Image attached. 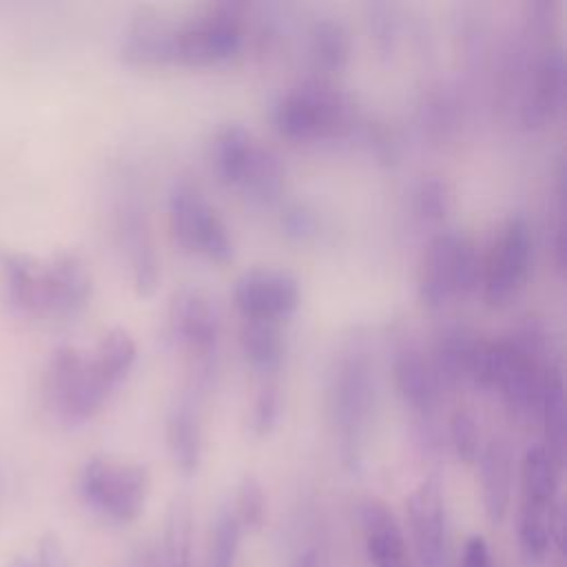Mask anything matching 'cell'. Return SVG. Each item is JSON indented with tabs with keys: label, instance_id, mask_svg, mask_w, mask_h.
I'll use <instances>...</instances> for the list:
<instances>
[{
	"label": "cell",
	"instance_id": "836d02e7",
	"mask_svg": "<svg viewBox=\"0 0 567 567\" xmlns=\"http://www.w3.org/2000/svg\"><path fill=\"white\" fill-rule=\"evenodd\" d=\"M235 516L239 518L241 527H259L266 516V494L255 474H246L237 485L235 496Z\"/></svg>",
	"mask_w": 567,
	"mask_h": 567
},
{
	"label": "cell",
	"instance_id": "d4e9b609",
	"mask_svg": "<svg viewBox=\"0 0 567 567\" xmlns=\"http://www.w3.org/2000/svg\"><path fill=\"white\" fill-rule=\"evenodd\" d=\"M257 142L241 124H226L213 142V164L221 184L239 186Z\"/></svg>",
	"mask_w": 567,
	"mask_h": 567
},
{
	"label": "cell",
	"instance_id": "277c9868",
	"mask_svg": "<svg viewBox=\"0 0 567 567\" xmlns=\"http://www.w3.org/2000/svg\"><path fill=\"white\" fill-rule=\"evenodd\" d=\"M47 390L51 408L64 423L71 425L93 419L113 392V388L95 370L91 354L73 346H60L53 350Z\"/></svg>",
	"mask_w": 567,
	"mask_h": 567
},
{
	"label": "cell",
	"instance_id": "9a60e30c",
	"mask_svg": "<svg viewBox=\"0 0 567 567\" xmlns=\"http://www.w3.org/2000/svg\"><path fill=\"white\" fill-rule=\"evenodd\" d=\"M175 24L153 9H140L126 24L120 58L131 66L173 64Z\"/></svg>",
	"mask_w": 567,
	"mask_h": 567
},
{
	"label": "cell",
	"instance_id": "5b68a950",
	"mask_svg": "<svg viewBox=\"0 0 567 567\" xmlns=\"http://www.w3.org/2000/svg\"><path fill=\"white\" fill-rule=\"evenodd\" d=\"M481 266L474 244L458 233H439L430 239L421 272L419 295L427 308H441L452 297H465L478 286Z\"/></svg>",
	"mask_w": 567,
	"mask_h": 567
},
{
	"label": "cell",
	"instance_id": "1f68e13d",
	"mask_svg": "<svg viewBox=\"0 0 567 567\" xmlns=\"http://www.w3.org/2000/svg\"><path fill=\"white\" fill-rule=\"evenodd\" d=\"M281 414V394L275 379H264L255 392L250 410V430L255 436H268Z\"/></svg>",
	"mask_w": 567,
	"mask_h": 567
},
{
	"label": "cell",
	"instance_id": "52a82bcc",
	"mask_svg": "<svg viewBox=\"0 0 567 567\" xmlns=\"http://www.w3.org/2000/svg\"><path fill=\"white\" fill-rule=\"evenodd\" d=\"M168 226L173 239L188 252L219 264L233 257V241L224 219L190 182H175L171 188Z\"/></svg>",
	"mask_w": 567,
	"mask_h": 567
},
{
	"label": "cell",
	"instance_id": "ba28073f",
	"mask_svg": "<svg viewBox=\"0 0 567 567\" xmlns=\"http://www.w3.org/2000/svg\"><path fill=\"white\" fill-rule=\"evenodd\" d=\"M536 348L520 341H489L485 390H498L507 410L523 419L538 412L543 377Z\"/></svg>",
	"mask_w": 567,
	"mask_h": 567
},
{
	"label": "cell",
	"instance_id": "44dd1931",
	"mask_svg": "<svg viewBox=\"0 0 567 567\" xmlns=\"http://www.w3.org/2000/svg\"><path fill=\"white\" fill-rule=\"evenodd\" d=\"M239 346L248 365L261 377L272 379L286 354V339L277 321L244 319L239 328Z\"/></svg>",
	"mask_w": 567,
	"mask_h": 567
},
{
	"label": "cell",
	"instance_id": "f546056e",
	"mask_svg": "<svg viewBox=\"0 0 567 567\" xmlns=\"http://www.w3.org/2000/svg\"><path fill=\"white\" fill-rule=\"evenodd\" d=\"M193 507L186 496H175L164 525V567H190Z\"/></svg>",
	"mask_w": 567,
	"mask_h": 567
},
{
	"label": "cell",
	"instance_id": "8992f818",
	"mask_svg": "<svg viewBox=\"0 0 567 567\" xmlns=\"http://www.w3.org/2000/svg\"><path fill=\"white\" fill-rule=\"evenodd\" d=\"M241 44V4L219 2L193 20L175 24L173 64L213 66L237 55Z\"/></svg>",
	"mask_w": 567,
	"mask_h": 567
},
{
	"label": "cell",
	"instance_id": "d6986e66",
	"mask_svg": "<svg viewBox=\"0 0 567 567\" xmlns=\"http://www.w3.org/2000/svg\"><path fill=\"white\" fill-rule=\"evenodd\" d=\"M0 284L4 301L16 312L40 315L42 261L13 248H0Z\"/></svg>",
	"mask_w": 567,
	"mask_h": 567
},
{
	"label": "cell",
	"instance_id": "7c38bea8",
	"mask_svg": "<svg viewBox=\"0 0 567 567\" xmlns=\"http://www.w3.org/2000/svg\"><path fill=\"white\" fill-rule=\"evenodd\" d=\"M405 514L421 567H441L447 547V509L436 476L423 478L405 498Z\"/></svg>",
	"mask_w": 567,
	"mask_h": 567
},
{
	"label": "cell",
	"instance_id": "8fae6325",
	"mask_svg": "<svg viewBox=\"0 0 567 567\" xmlns=\"http://www.w3.org/2000/svg\"><path fill=\"white\" fill-rule=\"evenodd\" d=\"M233 301L244 319L281 321L299 306V281L279 268H250L233 286Z\"/></svg>",
	"mask_w": 567,
	"mask_h": 567
},
{
	"label": "cell",
	"instance_id": "4fadbf2b",
	"mask_svg": "<svg viewBox=\"0 0 567 567\" xmlns=\"http://www.w3.org/2000/svg\"><path fill=\"white\" fill-rule=\"evenodd\" d=\"M168 328L173 339L193 357L213 354L221 330L215 299L197 286H182L168 301Z\"/></svg>",
	"mask_w": 567,
	"mask_h": 567
},
{
	"label": "cell",
	"instance_id": "4316f807",
	"mask_svg": "<svg viewBox=\"0 0 567 567\" xmlns=\"http://www.w3.org/2000/svg\"><path fill=\"white\" fill-rule=\"evenodd\" d=\"M137 357V346L124 328H111L102 334L97 348L91 352L100 377L115 390L131 372Z\"/></svg>",
	"mask_w": 567,
	"mask_h": 567
},
{
	"label": "cell",
	"instance_id": "7a4b0ae2",
	"mask_svg": "<svg viewBox=\"0 0 567 567\" xmlns=\"http://www.w3.org/2000/svg\"><path fill=\"white\" fill-rule=\"evenodd\" d=\"M352 126V100L326 80H308L295 86L275 109L277 133L292 142L343 137Z\"/></svg>",
	"mask_w": 567,
	"mask_h": 567
},
{
	"label": "cell",
	"instance_id": "ab89813d",
	"mask_svg": "<svg viewBox=\"0 0 567 567\" xmlns=\"http://www.w3.org/2000/svg\"><path fill=\"white\" fill-rule=\"evenodd\" d=\"M13 567H31L27 560H22V558H18L16 563H13Z\"/></svg>",
	"mask_w": 567,
	"mask_h": 567
},
{
	"label": "cell",
	"instance_id": "74e56055",
	"mask_svg": "<svg viewBox=\"0 0 567 567\" xmlns=\"http://www.w3.org/2000/svg\"><path fill=\"white\" fill-rule=\"evenodd\" d=\"M458 567H494L492 565V554H489V545L481 534H472L465 545H463V554H461V565Z\"/></svg>",
	"mask_w": 567,
	"mask_h": 567
},
{
	"label": "cell",
	"instance_id": "2e32d148",
	"mask_svg": "<svg viewBox=\"0 0 567 567\" xmlns=\"http://www.w3.org/2000/svg\"><path fill=\"white\" fill-rule=\"evenodd\" d=\"M565 104V55L560 47L547 49L536 66L529 91L523 100L520 117L525 126H543L551 122Z\"/></svg>",
	"mask_w": 567,
	"mask_h": 567
},
{
	"label": "cell",
	"instance_id": "9c48e42d",
	"mask_svg": "<svg viewBox=\"0 0 567 567\" xmlns=\"http://www.w3.org/2000/svg\"><path fill=\"white\" fill-rule=\"evenodd\" d=\"M560 465L543 443L532 445L520 463V516L518 538L527 545H538L549 536V520L556 507Z\"/></svg>",
	"mask_w": 567,
	"mask_h": 567
},
{
	"label": "cell",
	"instance_id": "5bb4252c",
	"mask_svg": "<svg viewBox=\"0 0 567 567\" xmlns=\"http://www.w3.org/2000/svg\"><path fill=\"white\" fill-rule=\"evenodd\" d=\"M91 290L93 279L82 257L69 250L55 252L42 264L40 315L71 317L89 303Z\"/></svg>",
	"mask_w": 567,
	"mask_h": 567
},
{
	"label": "cell",
	"instance_id": "d590c367",
	"mask_svg": "<svg viewBox=\"0 0 567 567\" xmlns=\"http://www.w3.org/2000/svg\"><path fill=\"white\" fill-rule=\"evenodd\" d=\"M281 228L292 239H308L317 233V219L306 206L292 204L281 215Z\"/></svg>",
	"mask_w": 567,
	"mask_h": 567
},
{
	"label": "cell",
	"instance_id": "e0dca14e",
	"mask_svg": "<svg viewBox=\"0 0 567 567\" xmlns=\"http://www.w3.org/2000/svg\"><path fill=\"white\" fill-rule=\"evenodd\" d=\"M365 554L372 567H408V545L394 512L377 498H368L359 507Z\"/></svg>",
	"mask_w": 567,
	"mask_h": 567
},
{
	"label": "cell",
	"instance_id": "603a6c76",
	"mask_svg": "<svg viewBox=\"0 0 567 567\" xmlns=\"http://www.w3.org/2000/svg\"><path fill=\"white\" fill-rule=\"evenodd\" d=\"M166 443L175 467L182 474H195L202 461V425L193 403H179L166 421Z\"/></svg>",
	"mask_w": 567,
	"mask_h": 567
},
{
	"label": "cell",
	"instance_id": "ac0fdd59",
	"mask_svg": "<svg viewBox=\"0 0 567 567\" xmlns=\"http://www.w3.org/2000/svg\"><path fill=\"white\" fill-rule=\"evenodd\" d=\"M476 461L485 514L489 523L501 525L512 498V447L505 439H492Z\"/></svg>",
	"mask_w": 567,
	"mask_h": 567
},
{
	"label": "cell",
	"instance_id": "d6a6232c",
	"mask_svg": "<svg viewBox=\"0 0 567 567\" xmlns=\"http://www.w3.org/2000/svg\"><path fill=\"white\" fill-rule=\"evenodd\" d=\"M450 441H452V447H454L456 456L463 463H474L478 458V454L483 450L481 427H478L476 416L470 410L458 408L456 412H452V416H450Z\"/></svg>",
	"mask_w": 567,
	"mask_h": 567
},
{
	"label": "cell",
	"instance_id": "30bf717a",
	"mask_svg": "<svg viewBox=\"0 0 567 567\" xmlns=\"http://www.w3.org/2000/svg\"><path fill=\"white\" fill-rule=\"evenodd\" d=\"M532 268V230L525 217H509L485 264L483 292L489 306H505L520 292Z\"/></svg>",
	"mask_w": 567,
	"mask_h": 567
},
{
	"label": "cell",
	"instance_id": "83f0119b",
	"mask_svg": "<svg viewBox=\"0 0 567 567\" xmlns=\"http://www.w3.org/2000/svg\"><path fill=\"white\" fill-rule=\"evenodd\" d=\"M476 334H472L465 328L452 326L441 332L436 341V354H434V372L439 377V383H461L467 379L470 357L472 348L476 343Z\"/></svg>",
	"mask_w": 567,
	"mask_h": 567
},
{
	"label": "cell",
	"instance_id": "cb8c5ba5",
	"mask_svg": "<svg viewBox=\"0 0 567 567\" xmlns=\"http://www.w3.org/2000/svg\"><path fill=\"white\" fill-rule=\"evenodd\" d=\"M545 432V447L558 465L565 461V441H567V421H565V385L563 374L556 365H549L543 377L538 412Z\"/></svg>",
	"mask_w": 567,
	"mask_h": 567
},
{
	"label": "cell",
	"instance_id": "3957f363",
	"mask_svg": "<svg viewBox=\"0 0 567 567\" xmlns=\"http://www.w3.org/2000/svg\"><path fill=\"white\" fill-rule=\"evenodd\" d=\"M151 478L144 465L93 456L80 472L84 503L113 523H133L146 507Z\"/></svg>",
	"mask_w": 567,
	"mask_h": 567
},
{
	"label": "cell",
	"instance_id": "f1b7e54d",
	"mask_svg": "<svg viewBox=\"0 0 567 567\" xmlns=\"http://www.w3.org/2000/svg\"><path fill=\"white\" fill-rule=\"evenodd\" d=\"M310 55L317 69L337 73L350 60V33L332 18H319L310 27Z\"/></svg>",
	"mask_w": 567,
	"mask_h": 567
},
{
	"label": "cell",
	"instance_id": "8d00e7d4",
	"mask_svg": "<svg viewBox=\"0 0 567 567\" xmlns=\"http://www.w3.org/2000/svg\"><path fill=\"white\" fill-rule=\"evenodd\" d=\"M370 27H372L377 47L388 53L396 38V20L392 16V9L388 4H374L370 13Z\"/></svg>",
	"mask_w": 567,
	"mask_h": 567
},
{
	"label": "cell",
	"instance_id": "f35d334b",
	"mask_svg": "<svg viewBox=\"0 0 567 567\" xmlns=\"http://www.w3.org/2000/svg\"><path fill=\"white\" fill-rule=\"evenodd\" d=\"M40 567H69L64 547L53 534H47L40 543Z\"/></svg>",
	"mask_w": 567,
	"mask_h": 567
},
{
	"label": "cell",
	"instance_id": "484cf974",
	"mask_svg": "<svg viewBox=\"0 0 567 567\" xmlns=\"http://www.w3.org/2000/svg\"><path fill=\"white\" fill-rule=\"evenodd\" d=\"M237 188H241L255 204H275L284 190V164L279 155L272 148L257 144Z\"/></svg>",
	"mask_w": 567,
	"mask_h": 567
},
{
	"label": "cell",
	"instance_id": "e575fe53",
	"mask_svg": "<svg viewBox=\"0 0 567 567\" xmlns=\"http://www.w3.org/2000/svg\"><path fill=\"white\" fill-rule=\"evenodd\" d=\"M414 210L423 221H441L450 210V193L445 182L430 175L414 188Z\"/></svg>",
	"mask_w": 567,
	"mask_h": 567
},
{
	"label": "cell",
	"instance_id": "6da1fadb",
	"mask_svg": "<svg viewBox=\"0 0 567 567\" xmlns=\"http://www.w3.org/2000/svg\"><path fill=\"white\" fill-rule=\"evenodd\" d=\"M374 374L363 350L339 354L330 374V416L346 463L354 465L365 445L374 412Z\"/></svg>",
	"mask_w": 567,
	"mask_h": 567
},
{
	"label": "cell",
	"instance_id": "ffe728a7",
	"mask_svg": "<svg viewBox=\"0 0 567 567\" xmlns=\"http://www.w3.org/2000/svg\"><path fill=\"white\" fill-rule=\"evenodd\" d=\"M394 383L403 401L419 414L430 416L439 403V377L416 348H401L392 363Z\"/></svg>",
	"mask_w": 567,
	"mask_h": 567
},
{
	"label": "cell",
	"instance_id": "4dcf8cb0",
	"mask_svg": "<svg viewBox=\"0 0 567 567\" xmlns=\"http://www.w3.org/2000/svg\"><path fill=\"white\" fill-rule=\"evenodd\" d=\"M241 523L233 509H221L210 536V567H235Z\"/></svg>",
	"mask_w": 567,
	"mask_h": 567
},
{
	"label": "cell",
	"instance_id": "7402d4cb",
	"mask_svg": "<svg viewBox=\"0 0 567 567\" xmlns=\"http://www.w3.org/2000/svg\"><path fill=\"white\" fill-rule=\"evenodd\" d=\"M124 244L128 250L133 286L140 297H151L159 286V257L140 210L124 215Z\"/></svg>",
	"mask_w": 567,
	"mask_h": 567
}]
</instances>
